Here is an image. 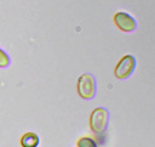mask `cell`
Returning <instances> with one entry per match:
<instances>
[{
  "instance_id": "6",
  "label": "cell",
  "mask_w": 155,
  "mask_h": 147,
  "mask_svg": "<svg viewBox=\"0 0 155 147\" xmlns=\"http://www.w3.org/2000/svg\"><path fill=\"white\" fill-rule=\"evenodd\" d=\"M78 147H98L96 140H93L90 136H82L76 141Z\"/></svg>"
},
{
  "instance_id": "7",
  "label": "cell",
  "mask_w": 155,
  "mask_h": 147,
  "mask_svg": "<svg viewBox=\"0 0 155 147\" xmlns=\"http://www.w3.org/2000/svg\"><path fill=\"white\" fill-rule=\"evenodd\" d=\"M8 64H10V57H8V55L2 49H0V68H5Z\"/></svg>"
},
{
  "instance_id": "3",
  "label": "cell",
  "mask_w": 155,
  "mask_h": 147,
  "mask_svg": "<svg viewBox=\"0 0 155 147\" xmlns=\"http://www.w3.org/2000/svg\"><path fill=\"white\" fill-rule=\"evenodd\" d=\"M136 67H137L136 57L133 55H125L115 66L114 75L120 80L127 79L133 74V72L136 70Z\"/></svg>"
},
{
  "instance_id": "1",
  "label": "cell",
  "mask_w": 155,
  "mask_h": 147,
  "mask_svg": "<svg viewBox=\"0 0 155 147\" xmlns=\"http://www.w3.org/2000/svg\"><path fill=\"white\" fill-rule=\"evenodd\" d=\"M109 123V111L104 107H98L90 115V128L96 135L105 132Z\"/></svg>"
},
{
  "instance_id": "2",
  "label": "cell",
  "mask_w": 155,
  "mask_h": 147,
  "mask_svg": "<svg viewBox=\"0 0 155 147\" xmlns=\"http://www.w3.org/2000/svg\"><path fill=\"white\" fill-rule=\"evenodd\" d=\"M78 94L84 100H92L96 96L97 85H96V78L91 73H84L78 79Z\"/></svg>"
},
{
  "instance_id": "5",
  "label": "cell",
  "mask_w": 155,
  "mask_h": 147,
  "mask_svg": "<svg viewBox=\"0 0 155 147\" xmlns=\"http://www.w3.org/2000/svg\"><path fill=\"white\" fill-rule=\"evenodd\" d=\"M39 136L35 134V132H25L22 135L21 140H19V145L22 147H38V145L40 143L39 142Z\"/></svg>"
},
{
  "instance_id": "4",
  "label": "cell",
  "mask_w": 155,
  "mask_h": 147,
  "mask_svg": "<svg viewBox=\"0 0 155 147\" xmlns=\"http://www.w3.org/2000/svg\"><path fill=\"white\" fill-rule=\"evenodd\" d=\"M115 26L124 33H132L137 29V21L136 18L125 11H119L113 17Z\"/></svg>"
}]
</instances>
